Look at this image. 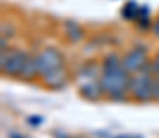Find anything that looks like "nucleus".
<instances>
[{"label": "nucleus", "instance_id": "obj_1", "mask_svg": "<svg viewBox=\"0 0 159 138\" xmlns=\"http://www.w3.org/2000/svg\"><path fill=\"white\" fill-rule=\"evenodd\" d=\"M129 81L131 74L126 72L122 65V57L117 53H109L102 63V74H100V85L104 96L115 101H122L129 96Z\"/></svg>", "mask_w": 159, "mask_h": 138}, {"label": "nucleus", "instance_id": "obj_2", "mask_svg": "<svg viewBox=\"0 0 159 138\" xmlns=\"http://www.w3.org/2000/svg\"><path fill=\"white\" fill-rule=\"evenodd\" d=\"M100 74H102V68H98L94 61H87L78 68L76 81H78V90L81 98L89 101H96L104 96L102 85H100Z\"/></svg>", "mask_w": 159, "mask_h": 138}, {"label": "nucleus", "instance_id": "obj_3", "mask_svg": "<svg viewBox=\"0 0 159 138\" xmlns=\"http://www.w3.org/2000/svg\"><path fill=\"white\" fill-rule=\"evenodd\" d=\"M154 81H156V72L152 63L146 65L144 68L137 70L131 74L129 81V98L135 101H150L154 99Z\"/></svg>", "mask_w": 159, "mask_h": 138}, {"label": "nucleus", "instance_id": "obj_4", "mask_svg": "<svg viewBox=\"0 0 159 138\" xmlns=\"http://www.w3.org/2000/svg\"><path fill=\"white\" fill-rule=\"evenodd\" d=\"M28 55L30 53H26L22 50H17V48L2 50L0 52V70H2V74L11 76V77H19L26 61H28Z\"/></svg>", "mask_w": 159, "mask_h": 138}, {"label": "nucleus", "instance_id": "obj_5", "mask_svg": "<svg viewBox=\"0 0 159 138\" xmlns=\"http://www.w3.org/2000/svg\"><path fill=\"white\" fill-rule=\"evenodd\" d=\"M37 59V68H39V77L48 74V72H54V70H59V68H65V55L57 50V48H43L39 53L35 55Z\"/></svg>", "mask_w": 159, "mask_h": 138}, {"label": "nucleus", "instance_id": "obj_6", "mask_svg": "<svg viewBox=\"0 0 159 138\" xmlns=\"http://www.w3.org/2000/svg\"><path fill=\"white\" fill-rule=\"evenodd\" d=\"M122 65H124V68H126L128 74H135L137 70H141V68H144L146 65H150L146 48L135 44L126 55H122Z\"/></svg>", "mask_w": 159, "mask_h": 138}, {"label": "nucleus", "instance_id": "obj_7", "mask_svg": "<svg viewBox=\"0 0 159 138\" xmlns=\"http://www.w3.org/2000/svg\"><path fill=\"white\" fill-rule=\"evenodd\" d=\"M41 81L44 87L48 89H63L69 81V74H67V68H59V70H54V72H48L44 76H41Z\"/></svg>", "mask_w": 159, "mask_h": 138}, {"label": "nucleus", "instance_id": "obj_8", "mask_svg": "<svg viewBox=\"0 0 159 138\" xmlns=\"http://www.w3.org/2000/svg\"><path fill=\"white\" fill-rule=\"evenodd\" d=\"M65 37H67L70 43H80V41L83 39V30H81V26H80L78 22H74V20L65 22Z\"/></svg>", "mask_w": 159, "mask_h": 138}, {"label": "nucleus", "instance_id": "obj_9", "mask_svg": "<svg viewBox=\"0 0 159 138\" xmlns=\"http://www.w3.org/2000/svg\"><path fill=\"white\" fill-rule=\"evenodd\" d=\"M11 35H13V28H11L9 24H6V22H4V24H2V39H6V37L9 39Z\"/></svg>", "mask_w": 159, "mask_h": 138}, {"label": "nucleus", "instance_id": "obj_10", "mask_svg": "<svg viewBox=\"0 0 159 138\" xmlns=\"http://www.w3.org/2000/svg\"><path fill=\"white\" fill-rule=\"evenodd\" d=\"M154 99H159V76L156 74V81H154Z\"/></svg>", "mask_w": 159, "mask_h": 138}, {"label": "nucleus", "instance_id": "obj_11", "mask_svg": "<svg viewBox=\"0 0 159 138\" xmlns=\"http://www.w3.org/2000/svg\"><path fill=\"white\" fill-rule=\"evenodd\" d=\"M152 66H154V72H156V74L159 76V53L156 55V59L152 61Z\"/></svg>", "mask_w": 159, "mask_h": 138}, {"label": "nucleus", "instance_id": "obj_12", "mask_svg": "<svg viewBox=\"0 0 159 138\" xmlns=\"http://www.w3.org/2000/svg\"><path fill=\"white\" fill-rule=\"evenodd\" d=\"M9 138H26V136H20V135H9Z\"/></svg>", "mask_w": 159, "mask_h": 138}, {"label": "nucleus", "instance_id": "obj_13", "mask_svg": "<svg viewBox=\"0 0 159 138\" xmlns=\"http://www.w3.org/2000/svg\"><path fill=\"white\" fill-rule=\"evenodd\" d=\"M117 138H141V136H126V135H122V136H117Z\"/></svg>", "mask_w": 159, "mask_h": 138}]
</instances>
